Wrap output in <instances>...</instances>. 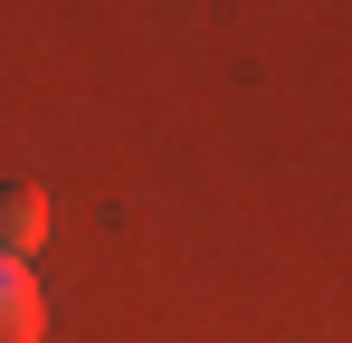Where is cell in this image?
Segmentation results:
<instances>
[{
  "mask_svg": "<svg viewBox=\"0 0 352 343\" xmlns=\"http://www.w3.org/2000/svg\"><path fill=\"white\" fill-rule=\"evenodd\" d=\"M0 343H38V277H29V258H0Z\"/></svg>",
  "mask_w": 352,
  "mask_h": 343,
  "instance_id": "6da1fadb",
  "label": "cell"
},
{
  "mask_svg": "<svg viewBox=\"0 0 352 343\" xmlns=\"http://www.w3.org/2000/svg\"><path fill=\"white\" fill-rule=\"evenodd\" d=\"M48 238V191H0V258H29Z\"/></svg>",
  "mask_w": 352,
  "mask_h": 343,
  "instance_id": "7a4b0ae2",
  "label": "cell"
}]
</instances>
